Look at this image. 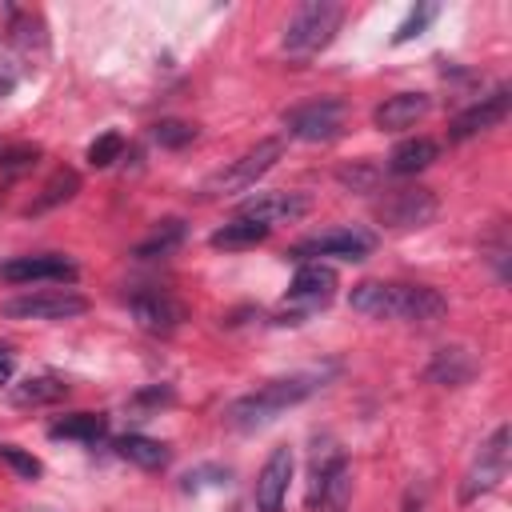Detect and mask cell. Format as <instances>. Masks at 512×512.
Here are the masks:
<instances>
[{"label": "cell", "instance_id": "6da1fadb", "mask_svg": "<svg viewBox=\"0 0 512 512\" xmlns=\"http://www.w3.org/2000/svg\"><path fill=\"white\" fill-rule=\"evenodd\" d=\"M348 304L360 316L372 320H408V324H432L448 312V300L428 284H396V280H360L348 296Z\"/></svg>", "mask_w": 512, "mask_h": 512}, {"label": "cell", "instance_id": "7a4b0ae2", "mask_svg": "<svg viewBox=\"0 0 512 512\" xmlns=\"http://www.w3.org/2000/svg\"><path fill=\"white\" fill-rule=\"evenodd\" d=\"M316 388H320V376H316V372H300V376L268 380V384H260L256 392H248V396L232 400V404H228V412H224V420H228L232 428H240V432L264 428V424H272L284 408H292V404L308 400Z\"/></svg>", "mask_w": 512, "mask_h": 512}, {"label": "cell", "instance_id": "3957f363", "mask_svg": "<svg viewBox=\"0 0 512 512\" xmlns=\"http://www.w3.org/2000/svg\"><path fill=\"white\" fill-rule=\"evenodd\" d=\"M340 20H344V8L332 4V0H304L288 28H284V52L292 60H308L316 52H324L332 44V36L340 32Z\"/></svg>", "mask_w": 512, "mask_h": 512}, {"label": "cell", "instance_id": "277c9868", "mask_svg": "<svg viewBox=\"0 0 512 512\" xmlns=\"http://www.w3.org/2000/svg\"><path fill=\"white\" fill-rule=\"evenodd\" d=\"M284 156V140L280 136H268V140H260L256 148H248L240 160H232L224 172H216V176H208L204 180V192L208 196H232V192H248L276 160Z\"/></svg>", "mask_w": 512, "mask_h": 512}, {"label": "cell", "instance_id": "5b68a950", "mask_svg": "<svg viewBox=\"0 0 512 512\" xmlns=\"http://www.w3.org/2000/svg\"><path fill=\"white\" fill-rule=\"evenodd\" d=\"M80 312H88V300L72 288H40V292L4 300V316L12 320H68Z\"/></svg>", "mask_w": 512, "mask_h": 512}, {"label": "cell", "instance_id": "8992f818", "mask_svg": "<svg viewBox=\"0 0 512 512\" xmlns=\"http://www.w3.org/2000/svg\"><path fill=\"white\" fill-rule=\"evenodd\" d=\"M508 440H512V432H508V424H500V428L492 432V440L480 448V456L472 460V468H468V476H464V484H460V500H464V504H472L476 496L492 492V488L508 476V456H512Z\"/></svg>", "mask_w": 512, "mask_h": 512}, {"label": "cell", "instance_id": "52a82bcc", "mask_svg": "<svg viewBox=\"0 0 512 512\" xmlns=\"http://www.w3.org/2000/svg\"><path fill=\"white\" fill-rule=\"evenodd\" d=\"M376 248V236L360 224H336L328 232H316L300 244H292V256L312 260V256H340V260H364Z\"/></svg>", "mask_w": 512, "mask_h": 512}, {"label": "cell", "instance_id": "ba28073f", "mask_svg": "<svg viewBox=\"0 0 512 512\" xmlns=\"http://www.w3.org/2000/svg\"><path fill=\"white\" fill-rule=\"evenodd\" d=\"M284 128H288V136H296V140H312V144L332 140V136H340V128H344V100L320 96V100H312V104H300V108L284 112Z\"/></svg>", "mask_w": 512, "mask_h": 512}, {"label": "cell", "instance_id": "9c48e42d", "mask_svg": "<svg viewBox=\"0 0 512 512\" xmlns=\"http://www.w3.org/2000/svg\"><path fill=\"white\" fill-rule=\"evenodd\" d=\"M436 216V196L428 188H396L376 204V220L388 228H424Z\"/></svg>", "mask_w": 512, "mask_h": 512}, {"label": "cell", "instance_id": "30bf717a", "mask_svg": "<svg viewBox=\"0 0 512 512\" xmlns=\"http://www.w3.org/2000/svg\"><path fill=\"white\" fill-rule=\"evenodd\" d=\"M0 280L4 284H32V280H44V284H72L76 280V264L64 260V256H16V260H4L0 264Z\"/></svg>", "mask_w": 512, "mask_h": 512}, {"label": "cell", "instance_id": "8fae6325", "mask_svg": "<svg viewBox=\"0 0 512 512\" xmlns=\"http://www.w3.org/2000/svg\"><path fill=\"white\" fill-rule=\"evenodd\" d=\"M292 448L280 444L268 452L260 476H256V512H284L288 500V484H292Z\"/></svg>", "mask_w": 512, "mask_h": 512}, {"label": "cell", "instance_id": "7c38bea8", "mask_svg": "<svg viewBox=\"0 0 512 512\" xmlns=\"http://www.w3.org/2000/svg\"><path fill=\"white\" fill-rule=\"evenodd\" d=\"M128 312L152 336H172L180 328V320H184V308L172 296H164V292H136L128 300Z\"/></svg>", "mask_w": 512, "mask_h": 512}, {"label": "cell", "instance_id": "4fadbf2b", "mask_svg": "<svg viewBox=\"0 0 512 512\" xmlns=\"http://www.w3.org/2000/svg\"><path fill=\"white\" fill-rule=\"evenodd\" d=\"M308 208H312V204H308V196H300V192H260V196L244 200L240 216L264 224V228H272V224H292V220H300Z\"/></svg>", "mask_w": 512, "mask_h": 512}, {"label": "cell", "instance_id": "5bb4252c", "mask_svg": "<svg viewBox=\"0 0 512 512\" xmlns=\"http://www.w3.org/2000/svg\"><path fill=\"white\" fill-rule=\"evenodd\" d=\"M508 104H512V92H508V88H496L492 96H480L472 108H464V112L452 120L448 140H468V136H476V132L496 128V124L508 116Z\"/></svg>", "mask_w": 512, "mask_h": 512}, {"label": "cell", "instance_id": "9a60e30c", "mask_svg": "<svg viewBox=\"0 0 512 512\" xmlns=\"http://www.w3.org/2000/svg\"><path fill=\"white\" fill-rule=\"evenodd\" d=\"M288 296L308 304V308H320V304H328L336 296V272L328 264H320V260H304L296 268V276H292Z\"/></svg>", "mask_w": 512, "mask_h": 512}, {"label": "cell", "instance_id": "2e32d148", "mask_svg": "<svg viewBox=\"0 0 512 512\" xmlns=\"http://www.w3.org/2000/svg\"><path fill=\"white\" fill-rule=\"evenodd\" d=\"M428 108H432V100L424 92H396L372 112V120L380 132H400V128H412L416 120H424Z\"/></svg>", "mask_w": 512, "mask_h": 512}, {"label": "cell", "instance_id": "e0dca14e", "mask_svg": "<svg viewBox=\"0 0 512 512\" xmlns=\"http://www.w3.org/2000/svg\"><path fill=\"white\" fill-rule=\"evenodd\" d=\"M424 376H428L432 384L456 388V384H468V380L476 376V360H472L468 348H440V352L432 356V364H428Z\"/></svg>", "mask_w": 512, "mask_h": 512}, {"label": "cell", "instance_id": "ac0fdd59", "mask_svg": "<svg viewBox=\"0 0 512 512\" xmlns=\"http://www.w3.org/2000/svg\"><path fill=\"white\" fill-rule=\"evenodd\" d=\"M436 156H440V144L428 140V136H416V140H404V144L392 148L388 172H396V176H416V172H424Z\"/></svg>", "mask_w": 512, "mask_h": 512}, {"label": "cell", "instance_id": "d6986e66", "mask_svg": "<svg viewBox=\"0 0 512 512\" xmlns=\"http://www.w3.org/2000/svg\"><path fill=\"white\" fill-rule=\"evenodd\" d=\"M104 432H108V420L96 416V412H72V416L56 420V424L48 428L52 440H84V444H96Z\"/></svg>", "mask_w": 512, "mask_h": 512}, {"label": "cell", "instance_id": "ffe728a7", "mask_svg": "<svg viewBox=\"0 0 512 512\" xmlns=\"http://www.w3.org/2000/svg\"><path fill=\"white\" fill-rule=\"evenodd\" d=\"M268 232H272V228L236 216V220H228L224 228H216V232L208 236V244H212V248H256L260 240H268Z\"/></svg>", "mask_w": 512, "mask_h": 512}, {"label": "cell", "instance_id": "44dd1931", "mask_svg": "<svg viewBox=\"0 0 512 512\" xmlns=\"http://www.w3.org/2000/svg\"><path fill=\"white\" fill-rule=\"evenodd\" d=\"M116 452L124 456V460H132V464H140V468H164L168 460H172V452H168V444H160V440H152V436H120L116 440Z\"/></svg>", "mask_w": 512, "mask_h": 512}, {"label": "cell", "instance_id": "7402d4cb", "mask_svg": "<svg viewBox=\"0 0 512 512\" xmlns=\"http://www.w3.org/2000/svg\"><path fill=\"white\" fill-rule=\"evenodd\" d=\"M76 192H80V172H76V168H56V172L48 176V184L40 188V196L32 200V208H28V212H48V208H56V204L72 200Z\"/></svg>", "mask_w": 512, "mask_h": 512}, {"label": "cell", "instance_id": "603a6c76", "mask_svg": "<svg viewBox=\"0 0 512 512\" xmlns=\"http://www.w3.org/2000/svg\"><path fill=\"white\" fill-rule=\"evenodd\" d=\"M64 396H68V384L56 380V376H32V380H24V384L12 388V400L16 404H56Z\"/></svg>", "mask_w": 512, "mask_h": 512}, {"label": "cell", "instance_id": "cb8c5ba5", "mask_svg": "<svg viewBox=\"0 0 512 512\" xmlns=\"http://www.w3.org/2000/svg\"><path fill=\"white\" fill-rule=\"evenodd\" d=\"M348 500H352V472H348V460H340L324 484V496H320V512H348Z\"/></svg>", "mask_w": 512, "mask_h": 512}, {"label": "cell", "instance_id": "d4e9b609", "mask_svg": "<svg viewBox=\"0 0 512 512\" xmlns=\"http://www.w3.org/2000/svg\"><path fill=\"white\" fill-rule=\"evenodd\" d=\"M184 240V220H164L148 240H140L136 244V256L140 260H152V256H168L176 244Z\"/></svg>", "mask_w": 512, "mask_h": 512}, {"label": "cell", "instance_id": "484cf974", "mask_svg": "<svg viewBox=\"0 0 512 512\" xmlns=\"http://www.w3.org/2000/svg\"><path fill=\"white\" fill-rule=\"evenodd\" d=\"M436 16H440V8H436V4H416V8L404 16V24L392 32V44H408V40H412V36H420Z\"/></svg>", "mask_w": 512, "mask_h": 512}, {"label": "cell", "instance_id": "4316f807", "mask_svg": "<svg viewBox=\"0 0 512 512\" xmlns=\"http://www.w3.org/2000/svg\"><path fill=\"white\" fill-rule=\"evenodd\" d=\"M152 140L160 148H184V144L196 140V124H188V120H160L152 128Z\"/></svg>", "mask_w": 512, "mask_h": 512}, {"label": "cell", "instance_id": "83f0119b", "mask_svg": "<svg viewBox=\"0 0 512 512\" xmlns=\"http://www.w3.org/2000/svg\"><path fill=\"white\" fill-rule=\"evenodd\" d=\"M120 152H124V136L120 132H104V136H96L88 144V164L92 168H108V164L120 160Z\"/></svg>", "mask_w": 512, "mask_h": 512}, {"label": "cell", "instance_id": "f1b7e54d", "mask_svg": "<svg viewBox=\"0 0 512 512\" xmlns=\"http://www.w3.org/2000/svg\"><path fill=\"white\" fill-rule=\"evenodd\" d=\"M0 460H4L16 476H24V480H36V476H40V460H36L32 452L16 448V444H0Z\"/></svg>", "mask_w": 512, "mask_h": 512}, {"label": "cell", "instance_id": "f546056e", "mask_svg": "<svg viewBox=\"0 0 512 512\" xmlns=\"http://www.w3.org/2000/svg\"><path fill=\"white\" fill-rule=\"evenodd\" d=\"M36 156H40V148H32V144H0V168H8V172L32 168Z\"/></svg>", "mask_w": 512, "mask_h": 512}, {"label": "cell", "instance_id": "4dcf8cb0", "mask_svg": "<svg viewBox=\"0 0 512 512\" xmlns=\"http://www.w3.org/2000/svg\"><path fill=\"white\" fill-rule=\"evenodd\" d=\"M376 176H380V172L368 168V164H356V168H344V172H340V180H344L348 188H364V192L376 188Z\"/></svg>", "mask_w": 512, "mask_h": 512}, {"label": "cell", "instance_id": "1f68e13d", "mask_svg": "<svg viewBox=\"0 0 512 512\" xmlns=\"http://www.w3.org/2000/svg\"><path fill=\"white\" fill-rule=\"evenodd\" d=\"M172 400V388H148V392H140L132 404H168Z\"/></svg>", "mask_w": 512, "mask_h": 512}, {"label": "cell", "instance_id": "d6a6232c", "mask_svg": "<svg viewBox=\"0 0 512 512\" xmlns=\"http://www.w3.org/2000/svg\"><path fill=\"white\" fill-rule=\"evenodd\" d=\"M12 84H16V68H12V64L4 60V52H0V96H4Z\"/></svg>", "mask_w": 512, "mask_h": 512}, {"label": "cell", "instance_id": "836d02e7", "mask_svg": "<svg viewBox=\"0 0 512 512\" xmlns=\"http://www.w3.org/2000/svg\"><path fill=\"white\" fill-rule=\"evenodd\" d=\"M8 380H12V360L0 356V384H8Z\"/></svg>", "mask_w": 512, "mask_h": 512}]
</instances>
